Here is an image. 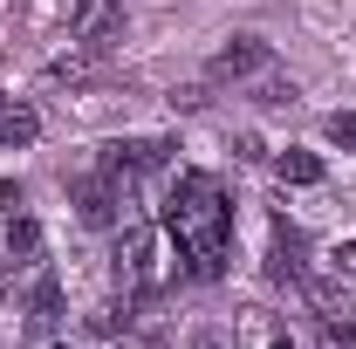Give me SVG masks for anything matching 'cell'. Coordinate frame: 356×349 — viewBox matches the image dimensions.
Returning a JSON list of instances; mask_svg holds the SVG:
<instances>
[{
	"label": "cell",
	"mask_w": 356,
	"mask_h": 349,
	"mask_svg": "<svg viewBox=\"0 0 356 349\" xmlns=\"http://www.w3.org/2000/svg\"><path fill=\"white\" fill-rule=\"evenodd\" d=\"M274 172L288 178V185H322V158H315V151H281Z\"/></svg>",
	"instance_id": "obj_8"
},
{
	"label": "cell",
	"mask_w": 356,
	"mask_h": 349,
	"mask_svg": "<svg viewBox=\"0 0 356 349\" xmlns=\"http://www.w3.org/2000/svg\"><path fill=\"white\" fill-rule=\"evenodd\" d=\"M35 254H42V226L35 219H14L7 226V261L21 267V261H35Z\"/></svg>",
	"instance_id": "obj_10"
},
{
	"label": "cell",
	"mask_w": 356,
	"mask_h": 349,
	"mask_svg": "<svg viewBox=\"0 0 356 349\" xmlns=\"http://www.w3.org/2000/svg\"><path fill=\"white\" fill-rule=\"evenodd\" d=\"M295 96V83H281V76H261L254 83V103H288Z\"/></svg>",
	"instance_id": "obj_15"
},
{
	"label": "cell",
	"mask_w": 356,
	"mask_h": 349,
	"mask_svg": "<svg viewBox=\"0 0 356 349\" xmlns=\"http://www.w3.org/2000/svg\"><path fill=\"white\" fill-rule=\"evenodd\" d=\"M165 233L178 240V254L192 261V274L213 281L226 267V240H233V206H226L220 178H206V172L178 178L172 199H165Z\"/></svg>",
	"instance_id": "obj_1"
},
{
	"label": "cell",
	"mask_w": 356,
	"mask_h": 349,
	"mask_svg": "<svg viewBox=\"0 0 356 349\" xmlns=\"http://www.w3.org/2000/svg\"><path fill=\"white\" fill-rule=\"evenodd\" d=\"M267 274L274 281H302V233L288 219H274V247H267Z\"/></svg>",
	"instance_id": "obj_7"
},
{
	"label": "cell",
	"mask_w": 356,
	"mask_h": 349,
	"mask_svg": "<svg viewBox=\"0 0 356 349\" xmlns=\"http://www.w3.org/2000/svg\"><path fill=\"white\" fill-rule=\"evenodd\" d=\"M89 55H96V48H83V55H62V62H48V83H83L89 69H96Z\"/></svg>",
	"instance_id": "obj_12"
},
{
	"label": "cell",
	"mask_w": 356,
	"mask_h": 349,
	"mask_svg": "<svg viewBox=\"0 0 356 349\" xmlns=\"http://www.w3.org/2000/svg\"><path fill=\"white\" fill-rule=\"evenodd\" d=\"M117 281L137 288V295H151L158 281H165V261H158V226H124V240H117Z\"/></svg>",
	"instance_id": "obj_2"
},
{
	"label": "cell",
	"mask_w": 356,
	"mask_h": 349,
	"mask_svg": "<svg viewBox=\"0 0 356 349\" xmlns=\"http://www.w3.org/2000/svg\"><path fill=\"white\" fill-rule=\"evenodd\" d=\"M124 322H131V308H117V302H103L96 315H89V329H96V336H124Z\"/></svg>",
	"instance_id": "obj_13"
},
{
	"label": "cell",
	"mask_w": 356,
	"mask_h": 349,
	"mask_svg": "<svg viewBox=\"0 0 356 349\" xmlns=\"http://www.w3.org/2000/svg\"><path fill=\"white\" fill-rule=\"evenodd\" d=\"M322 349H356V329L350 322H322Z\"/></svg>",
	"instance_id": "obj_16"
},
{
	"label": "cell",
	"mask_w": 356,
	"mask_h": 349,
	"mask_svg": "<svg viewBox=\"0 0 356 349\" xmlns=\"http://www.w3.org/2000/svg\"><path fill=\"white\" fill-rule=\"evenodd\" d=\"M42 137V117L35 110H0V151L7 144H35Z\"/></svg>",
	"instance_id": "obj_9"
},
{
	"label": "cell",
	"mask_w": 356,
	"mask_h": 349,
	"mask_svg": "<svg viewBox=\"0 0 356 349\" xmlns=\"http://www.w3.org/2000/svg\"><path fill=\"white\" fill-rule=\"evenodd\" d=\"M124 206H131V185H124V178H110V172L76 178V213H83L89 226H117Z\"/></svg>",
	"instance_id": "obj_4"
},
{
	"label": "cell",
	"mask_w": 356,
	"mask_h": 349,
	"mask_svg": "<svg viewBox=\"0 0 356 349\" xmlns=\"http://www.w3.org/2000/svg\"><path fill=\"white\" fill-rule=\"evenodd\" d=\"M28 308H35V322H55V315H62V288H55V281H35V295H28Z\"/></svg>",
	"instance_id": "obj_11"
},
{
	"label": "cell",
	"mask_w": 356,
	"mask_h": 349,
	"mask_svg": "<svg viewBox=\"0 0 356 349\" xmlns=\"http://www.w3.org/2000/svg\"><path fill=\"white\" fill-rule=\"evenodd\" d=\"M336 274H356V247H336Z\"/></svg>",
	"instance_id": "obj_19"
},
{
	"label": "cell",
	"mask_w": 356,
	"mask_h": 349,
	"mask_svg": "<svg viewBox=\"0 0 356 349\" xmlns=\"http://www.w3.org/2000/svg\"><path fill=\"white\" fill-rule=\"evenodd\" d=\"M267 42H254V35H240V42H226L213 62H206V76L213 83H247V76H267Z\"/></svg>",
	"instance_id": "obj_6"
},
{
	"label": "cell",
	"mask_w": 356,
	"mask_h": 349,
	"mask_svg": "<svg viewBox=\"0 0 356 349\" xmlns=\"http://www.w3.org/2000/svg\"><path fill=\"white\" fill-rule=\"evenodd\" d=\"M172 151H178L172 137H131V144H110V151H103V172H110V178H124V185L137 192V178H144V172H158Z\"/></svg>",
	"instance_id": "obj_3"
},
{
	"label": "cell",
	"mask_w": 356,
	"mask_h": 349,
	"mask_svg": "<svg viewBox=\"0 0 356 349\" xmlns=\"http://www.w3.org/2000/svg\"><path fill=\"white\" fill-rule=\"evenodd\" d=\"M117 349H151V343H137V336H117Z\"/></svg>",
	"instance_id": "obj_20"
},
{
	"label": "cell",
	"mask_w": 356,
	"mask_h": 349,
	"mask_svg": "<svg viewBox=\"0 0 356 349\" xmlns=\"http://www.w3.org/2000/svg\"><path fill=\"white\" fill-rule=\"evenodd\" d=\"M322 131H329V144H350V151H356V110H336Z\"/></svg>",
	"instance_id": "obj_14"
},
{
	"label": "cell",
	"mask_w": 356,
	"mask_h": 349,
	"mask_svg": "<svg viewBox=\"0 0 356 349\" xmlns=\"http://www.w3.org/2000/svg\"><path fill=\"white\" fill-rule=\"evenodd\" d=\"M69 35H76L83 48H110L117 35H124V0H76Z\"/></svg>",
	"instance_id": "obj_5"
},
{
	"label": "cell",
	"mask_w": 356,
	"mask_h": 349,
	"mask_svg": "<svg viewBox=\"0 0 356 349\" xmlns=\"http://www.w3.org/2000/svg\"><path fill=\"white\" fill-rule=\"evenodd\" d=\"M14 206H21V185H7V178H0V213H14Z\"/></svg>",
	"instance_id": "obj_18"
},
{
	"label": "cell",
	"mask_w": 356,
	"mask_h": 349,
	"mask_svg": "<svg viewBox=\"0 0 356 349\" xmlns=\"http://www.w3.org/2000/svg\"><path fill=\"white\" fill-rule=\"evenodd\" d=\"M28 349H62V343L48 336V322H35V329H28Z\"/></svg>",
	"instance_id": "obj_17"
}]
</instances>
